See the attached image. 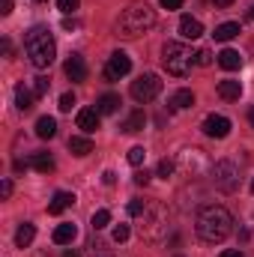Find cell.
I'll return each instance as SVG.
<instances>
[{"instance_id": "6da1fadb", "label": "cell", "mask_w": 254, "mask_h": 257, "mask_svg": "<svg viewBox=\"0 0 254 257\" xmlns=\"http://www.w3.org/2000/svg\"><path fill=\"white\" fill-rule=\"evenodd\" d=\"M194 230L203 242L215 245V242H224L230 233H233V215L224 209V206H203L197 212V221H194Z\"/></svg>"}, {"instance_id": "7a4b0ae2", "label": "cell", "mask_w": 254, "mask_h": 257, "mask_svg": "<svg viewBox=\"0 0 254 257\" xmlns=\"http://www.w3.org/2000/svg\"><path fill=\"white\" fill-rule=\"evenodd\" d=\"M24 51H27L30 63L36 66V69H48V66L54 63V57H57V42H54V36L48 33V27L36 24V27H30L27 36H24Z\"/></svg>"}, {"instance_id": "3957f363", "label": "cell", "mask_w": 254, "mask_h": 257, "mask_svg": "<svg viewBox=\"0 0 254 257\" xmlns=\"http://www.w3.org/2000/svg\"><path fill=\"white\" fill-rule=\"evenodd\" d=\"M153 24H156V9H153L150 3H132L129 9H123V15L117 18L114 30H117V36H123V39H138V36L147 33Z\"/></svg>"}, {"instance_id": "277c9868", "label": "cell", "mask_w": 254, "mask_h": 257, "mask_svg": "<svg viewBox=\"0 0 254 257\" xmlns=\"http://www.w3.org/2000/svg\"><path fill=\"white\" fill-rule=\"evenodd\" d=\"M171 230V221H168V209L162 203H150L147 212L141 215V239L147 242H162Z\"/></svg>"}, {"instance_id": "5b68a950", "label": "cell", "mask_w": 254, "mask_h": 257, "mask_svg": "<svg viewBox=\"0 0 254 257\" xmlns=\"http://www.w3.org/2000/svg\"><path fill=\"white\" fill-rule=\"evenodd\" d=\"M162 63H165V69H168L171 75L183 78V75H189L191 63H194V54H191L189 45H183V42H165V48H162Z\"/></svg>"}, {"instance_id": "8992f818", "label": "cell", "mask_w": 254, "mask_h": 257, "mask_svg": "<svg viewBox=\"0 0 254 257\" xmlns=\"http://www.w3.org/2000/svg\"><path fill=\"white\" fill-rule=\"evenodd\" d=\"M177 168H180L186 177H203L206 171H212V162L206 159L203 150L186 147V150H180V156H177Z\"/></svg>"}, {"instance_id": "52a82bcc", "label": "cell", "mask_w": 254, "mask_h": 257, "mask_svg": "<svg viewBox=\"0 0 254 257\" xmlns=\"http://www.w3.org/2000/svg\"><path fill=\"white\" fill-rule=\"evenodd\" d=\"M212 183H215L218 192H224V194L236 192V189H239V168H236L230 159L215 162V165H212Z\"/></svg>"}, {"instance_id": "ba28073f", "label": "cell", "mask_w": 254, "mask_h": 257, "mask_svg": "<svg viewBox=\"0 0 254 257\" xmlns=\"http://www.w3.org/2000/svg\"><path fill=\"white\" fill-rule=\"evenodd\" d=\"M159 93H162V81H159V75H153V72H147V75H141L138 81H132V99L141 102V105L153 102Z\"/></svg>"}, {"instance_id": "9c48e42d", "label": "cell", "mask_w": 254, "mask_h": 257, "mask_svg": "<svg viewBox=\"0 0 254 257\" xmlns=\"http://www.w3.org/2000/svg\"><path fill=\"white\" fill-rule=\"evenodd\" d=\"M129 72H132V57L126 51H114L108 57V66H105V78L108 81H120V78H126Z\"/></svg>"}, {"instance_id": "30bf717a", "label": "cell", "mask_w": 254, "mask_h": 257, "mask_svg": "<svg viewBox=\"0 0 254 257\" xmlns=\"http://www.w3.org/2000/svg\"><path fill=\"white\" fill-rule=\"evenodd\" d=\"M200 128H203V135H209V138H227V135H230V120L221 117V114H209Z\"/></svg>"}, {"instance_id": "8fae6325", "label": "cell", "mask_w": 254, "mask_h": 257, "mask_svg": "<svg viewBox=\"0 0 254 257\" xmlns=\"http://www.w3.org/2000/svg\"><path fill=\"white\" fill-rule=\"evenodd\" d=\"M99 120H102L99 108H81V111H78V128H84L87 135H93V132L99 128Z\"/></svg>"}, {"instance_id": "7c38bea8", "label": "cell", "mask_w": 254, "mask_h": 257, "mask_svg": "<svg viewBox=\"0 0 254 257\" xmlns=\"http://www.w3.org/2000/svg\"><path fill=\"white\" fill-rule=\"evenodd\" d=\"M63 72L69 75V81H87V63H84L81 54H72V57L66 60Z\"/></svg>"}, {"instance_id": "4fadbf2b", "label": "cell", "mask_w": 254, "mask_h": 257, "mask_svg": "<svg viewBox=\"0 0 254 257\" xmlns=\"http://www.w3.org/2000/svg\"><path fill=\"white\" fill-rule=\"evenodd\" d=\"M180 36L183 39H200L203 36V24L197 18H191V15H183L180 18Z\"/></svg>"}, {"instance_id": "5bb4252c", "label": "cell", "mask_w": 254, "mask_h": 257, "mask_svg": "<svg viewBox=\"0 0 254 257\" xmlns=\"http://www.w3.org/2000/svg\"><path fill=\"white\" fill-rule=\"evenodd\" d=\"M218 96H221L224 102H236V99L242 96V84L233 81V78H224V81H218Z\"/></svg>"}, {"instance_id": "9a60e30c", "label": "cell", "mask_w": 254, "mask_h": 257, "mask_svg": "<svg viewBox=\"0 0 254 257\" xmlns=\"http://www.w3.org/2000/svg\"><path fill=\"white\" fill-rule=\"evenodd\" d=\"M72 203H75V194L72 192H54L51 203H48V215H60V212H66Z\"/></svg>"}, {"instance_id": "2e32d148", "label": "cell", "mask_w": 254, "mask_h": 257, "mask_svg": "<svg viewBox=\"0 0 254 257\" xmlns=\"http://www.w3.org/2000/svg\"><path fill=\"white\" fill-rule=\"evenodd\" d=\"M168 105H171V111H186V108L194 105V93H191V90H177Z\"/></svg>"}, {"instance_id": "e0dca14e", "label": "cell", "mask_w": 254, "mask_h": 257, "mask_svg": "<svg viewBox=\"0 0 254 257\" xmlns=\"http://www.w3.org/2000/svg\"><path fill=\"white\" fill-rule=\"evenodd\" d=\"M218 66H221V69H227V72H233V69H239V66H242V54H239V51H233V48H224V51L218 54Z\"/></svg>"}, {"instance_id": "ac0fdd59", "label": "cell", "mask_w": 254, "mask_h": 257, "mask_svg": "<svg viewBox=\"0 0 254 257\" xmlns=\"http://www.w3.org/2000/svg\"><path fill=\"white\" fill-rule=\"evenodd\" d=\"M33 99H36L33 90H27L24 84L15 87V105H18V111H30V108H33Z\"/></svg>"}, {"instance_id": "d6986e66", "label": "cell", "mask_w": 254, "mask_h": 257, "mask_svg": "<svg viewBox=\"0 0 254 257\" xmlns=\"http://www.w3.org/2000/svg\"><path fill=\"white\" fill-rule=\"evenodd\" d=\"M147 126V114H144V111H132V114H129L126 117V123H123V132H126V135H135V132H141V128Z\"/></svg>"}, {"instance_id": "ffe728a7", "label": "cell", "mask_w": 254, "mask_h": 257, "mask_svg": "<svg viewBox=\"0 0 254 257\" xmlns=\"http://www.w3.org/2000/svg\"><path fill=\"white\" fill-rule=\"evenodd\" d=\"M96 108H99V114H117V111H120V96H117V93H105V96L96 102Z\"/></svg>"}, {"instance_id": "44dd1931", "label": "cell", "mask_w": 254, "mask_h": 257, "mask_svg": "<svg viewBox=\"0 0 254 257\" xmlns=\"http://www.w3.org/2000/svg\"><path fill=\"white\" fill-rule=\"evenodd\" d=\"M33 236H36V227H33L30 221H24V224L15 230V245H18V248H27V245L33 242Z\"/></svg>"}, {"instance_id": "7402d4cb", "label": "cell", "mask_w": 254, "mask_h": 257, "mask_svg": "<svg viewBox=\"0 0 254 257\" xmlns=\"http://www.w3.org/2000/svg\"><path fill=\"white\" fill-rule=\"evenodd\" d=\"M236 33H239V24L236 21H227V24H218L212 36H215V42H230Z\"/></svg>"}, {"instance_id": "603a6c76", "label": "cell", "mask_w": 254, "mask_h": 257, "mask_svg": "<svg viewBox=\"0 0 254 257\" xmlns=\"http://www.w3.org/2000/svg\"><path fill=\"white\" fill-rule=\"evenodd\" d=\"M36 135L45 138V141L54 138V135H57V120H54V117H39V120H36Z\"/></svg>"}, {"instance_id": "cb8c5ba5", "label": "cell", "mask_w": 254, "mask_h": 257, "mask_svg": "<svg viewBox=\"0 0 254 257\" xmlns=\"http://www.w3.org/2000/svg\"><path fill=\"white\" fill-rule=\"evenodd\" d=\"M75 236H78V227H75V224H69V221L60 224V227L54 230V242H57V245H69Z\"/></svg>"}, {"instance_id": "d4e9b609", "label": "cell", "mask_w": 254, "mask_h": 257, "mask_svg": "<svg viewBox=\"0 0 254 257\" xmlns=\"http://www.w3.org/2000/svg\"><path fill=\"white\" fill-rule=\"evenodd\" d=\"M30 168H36L39 174H51V171H54V159H51L48 153H36V156L30 159Z\"/></svg>"}, {"instance_id": "484cf974", "label": "cell", "mask_w": 254, "mask_h": 257, "mask_svg": "<svg viewBox=\"0 0 254 257\" xmlns=\"http://www.w3.org/2000/svg\"><path fill=\"white\" fill-rule=\"evenodd\" d=\"M69 150L75 156H90L93 153V141L90 138H69Z\"/></svg>"}, {"instance_id": "4316f807", "label": "cell", "mask_w": 254, "mask_h": 257, "mask_svg": "<svg viewBox=\"0 0 254 257\" xmlns=\"http://www.w3.org/2000/svg\"><path fill=\"white\" fill-rule=\"evenodd\" d=\"M108 224H111V212H108V209H96V212H93V227L102 230V227H108Z\"/></svg>"}, {"instance_id": "83f0119b", "label": "cell", "mask_w": 254, "mask_h": 257, "mask_svg": "<svg viewBox=\"0 0 254 257\" xmlns=\"http://www.w3.org/2000/svg\"><path fill=\"white\" fill-rule=\"evenodd\" d=\"M144 159H147V150H144V147H132V150H129V165L141 168V165H144Z\"/></svg>"}, {"instance_id": "f1b7e54d", "label": "cell", "mask_w": 254, "mask_h": 257, "mask_svg": "<svg viewBox=\"0 0 254 257\" xmlns=\"http://www.w3.org/2000/svg\"><path fill=\"white\" fill-rule=\"evenodd\" d=\"M48 87H51V81H48L45 75L33 78V93H36V99H39V96H45V93H48Z\"/></svg>"}, {"instance_id": "f546056e", "label": "cell", "mask_w": 254, "mask_h": 257, "mask_svg": "<svg viewBox=\"0 0 254 257\" xmlns=\"http://www.w3.org/2000/svg\"><path fill=\"white\" fill-rule=\"evenodd\" d=\"M129 215H135V218H141V215H144V212H147V203H144V200H129Z\"/></svg>"}, {"instance_id": "4dcf8cb0", "label": "cell", "mask_w": 254, "mask_h": 257, "mask_svg": "<svg viewBox=\"0 0 254 257\" xmlns=\"http://www.w3.org/2000/svg\"><path fill=\"white\" fill-rule=\"evenodd\" d=\"M174 168H177V162H171V159H162V162H159V177H165V180H168V177L174 174Z\"/></svg>"}, {"instance_id": "1f68e13d", "label": "cell", "mask_w": 254, "mask_h": 257, "mask_svg": "<svg viewBox=\"0 0 254 257\" xmlns=\"http://www.w3.org/2000/svg\"><path fill=\"white\" fill-rule=\"evenodd\" d=\"M78 3H81V0H57V6H60L63 15H72V12L78 9Z\"/></svg>"}, {"instance_id": "d6a6232c", "label": "cell", "mask_w": 254, "mask_h": 257, "mask_svg": "<svg viewBox=\"0 0 254 257\" xmlns=\"http://www.w3.org/2000/svg\"><path fill=\"white\" fill-rule=\"evenodd\" d=\"M129 239V224H117L114 227V242H126Z\"/></svg>"}, {"instance_id": "836d02e7", "label": "cell", "mask_w": 254, "mask_h": 257, "mask_svg": "<svg viewBox=\"0 0 254 257\" xmlns=\"http://www.w3.org/2000/svg\"><path fill=\"white\" fill-rule=\"evenodd\" d=\"M194 63H200V66H209V63H212V54H209L206 48H200V51L194 54Z\"/></svg>"}, {"instance_id": "e575fe53", "label": "cell", "mask_w": 254, "mask_h": 257, "mask_svg": "<svg viewBox=\"0 0 254 257\" xmlns=\"http://www.w3.org/2000/svg\"><path fill=\"white\" fill-rule=\"evenodd\" d=\"M72 105H75V96L72 93H63L60 96V111H72Z\"/></svg>"}, {"instance_id": "d590c367", "label": "cell", "mask_w": 254, "mask_h": 257, "mask_svg": "<svg viewBox=\"0 0 254 257\" xmlns=\"http://www.w3.org/2000/svg\"><path fill=\"white\" fill-rule=\"evenodd\" d=\"M9 194H12V180H3V183H0V197L6 200Z\"/></svg>"}, {"instance_id": "8d00e7d4", "label": "cell", "mask_w": 254, "mask_h": 257, "mask_svg": "<svg viewBox=\"0 0 254 257\" xmlns=\"http://www.w3.org/2000/svg\"><path fill=\"white\" fill-rule=\"evenodd\" d=\"M135 183H138V186H147V183H150V171H138V174H135Z\"/></svg>"}, {"instance_id": "74e56055", "label": "cell", "mask_w": 254, "mask_h": 257, "mask_svg": "<svg viewBox=\"0 0 254 257\" xmlns=\"http://www.w3.org/2000/svg\"><path fill=\"white\" fill-rule=\"evenodd\" d=\"M102 183H105V186H114V183H117V174H114V171H105V174H102Z\"/></svg>"}, {"instance_id": "f35d334b", "label": "cell", "mask_w": 254, "mask_h": 257, "mask_svg": "<svg viewBox=\"0 0 254 257\" xmlns=\"http://www.w3.org/2000/svg\"><path fill=\"white\" fill-rule=\"evenodd\" d=\"M183 3H186V0H162V6H165V9H180Z\"/></svg>"}, {"instance_id": "ab89813d", "label": "cell", "mask_w": 254, "mask_h": 257, "mask_svg": "<svg viewBox=\"0 0 254 257\" xmlns=\"http://www.w3.org/2000/svg\"><path fill=\"white\" fill-rule=\"evenodd\" d=\"M12 12V0H0V15H9Z\"/></svg>"}, {"instance_id": "60d3db41", "label": "cell", "mask_w": 254, "mask_h": 257, "mask_svg": "<svg viewBox=\"0 0 254 257\" xmlns=\"http://www.w3.org/2000/svg\"><path fill=\"white\" fill-rule=\"evenodd\" d=\"M215 3V9H227V6H233V0H212Z\"/></svg>"}, {"instance_id": "b9f144b4", "label": "cell", "mask_w": 254, "mask_h": 257, "mask_svg": "<svg viewBox=\"0 0 254 257\" xmlns=\"http://www.w3.org/2000/svg\"><path fill=\"white\" fill-rule=\"evenodd\" d=\"M3 54L12 57V42H9V39H3Z\"/></svg>"}, {"instance_id": "7bdbcfd3", "label": "cell", "mask_w": 254, "mask_h": 257, "mask_svg": "<svg viewBox=\"0 0 254 257\" xmlns=\"http://www.w3.org/2000/svg\"><path fill=\"white\" fill-rule=\"evenodd\" d=\"M63 27H66V30H75V27H78V21H75V18H66Z\"/></svg>"}, {"instance_id": "ee69618b", "label": "cell", "mask_w": 254, "mask_h": 257, "mask_svg": "<svg viewBox=\"0 0 254 257\" xmlns=\"http://www.w3.org/2000/svg\"><path fill=\"white\" fill-rule=\"evenodd\" d=\"M218 257H242V251H233V248H230V251H221Z\"/></svg>"}, {"instance_id": "f6af8a7d", "label": "cell", "mask_w": 254, "mask_h": 257, "mask_svg": "<svg viewBox=\"0 0 254 257\" xmlns=\"http://www.w3.org/2000/svg\"><path fill=\"white\" fill-rule=\"evenodd\" d=\"M63 257H81L78 251H63Z\"/></svg>"}, {"instance_id": "bcb514c9", "label": "cell", "mask_w": 254, "mask_h": 257, "mask_svg": "<svg viewBox=\"0 0 254 257\" xmlns=\"http://www.w3.org/2000/svg\"><path fill=\"white\" fill-rule=\"evenodd\" d=\"M248 123H251V128H254V108L248 111Z\"/></svg>"}, {"instance_id": "7dc6e473", "label": "cell", "mask_w": 254, "mask_h": 257, "mask_svg": "<svg viewBox=\"0 0 254 257\" xmlns=\"http://www.w3.org/2000/svg\"><path fill=\"white\" fill-rule=\"evenodd\" d=\"M248 21H254V3H251V9H248Z\"/></svg>"}, {"instance_id": "c3c4849f", "label": "cell", "mask_w": 254, "mask_h": 257, "mask_svg": "<svg viewBox=\"0 0 254 257\" xmlns=\"http://www.w3.org/2000/svg\"><path fill=\"white\" fill-rule=\"evenodd\" d=\"M251 194H254V183H251Z\"/></svg>"}, {"instance_id": "681fc988", "label": "cell", "mask_w": 254, "mask_h": 257, "mask_svg": "<svg viewBox=\"0 0 254 257\" xmlns=\"http://www.w3.org/2000/svg\"><path fill=\"white\" fill-rule=\"evenodd\" d=\"M36 3H45V0H36Z\"/></svg>"}]
</instances>
